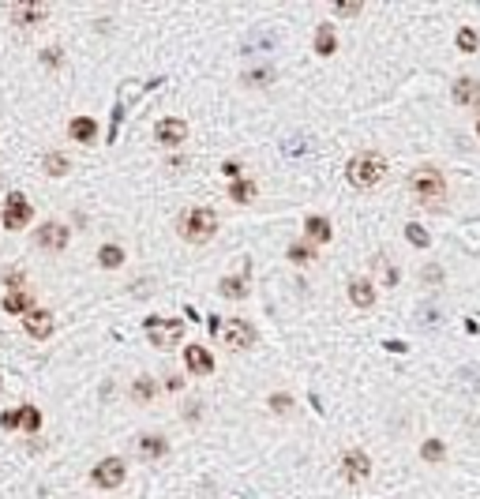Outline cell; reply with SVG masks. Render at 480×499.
Returning <instances> with one entry per match:
<instances>
[{
    "label": "cell",
    "instance_id": "cb8c5ba5",
    "mask_svg": "<svg viewBox=\"0 0 480 499\" xmlns=\"http://www.w3.org/2000/svg\"><path fill=\"white\" fill-rule=\"evenodd\" d=\"M218 293L229 297V300H240V297L248 293V285H244V278H222L218 282Z\"/></svg>",
    "mask_w": 480,
    "mask_h": 499
},
{
    "label": "cell",
    "instance_id": "8fae6325",
    "mask_svg": "<svg viewBox=\"0 0 480 499\" xmlns=\"http://www.w3.org/2000/svg\"><path fill=\"white\" fill-rule=\"evenodd\" d=\"M53 327H57V323H53V312L49 308H31V312L23 315V331L31 334V338H38V341H45L53 334Z\"/></svg>",
    "mask_w": 480,
    "mask_h": 499
},
{
    "label": "cell",
    "instance_id": "9c48e42d",
    "mask_svg": "<svg viewBox=\"0 0 480 499\" xmlns=\"http://www.w3.org/2000/svg\"><path fill=\"white\" fill-rule=\"evenodd\" d=\"M342 477L349 481V484L368 481V477H371V458H368L364 451H345V454H342Z\"/></svg>",
    "mask_w": 480,
    "mask_h": 499
},
{
    "label": "cell",
    "instance_id": "52a82bcc",
    "mask_svg": "<svg viewBox=\"0 0 480 499\" xmlns=\"http://www.w3.org/2000/svg\"><path fill=\"white\" fill-rule=\"evenodd\" d=\"M222 341H225V349H251L256 346V327H251L248 319H225L222 327Z\"/></svg>",
    "mask_w": 480,
    "mask_h": 499
},
{
    "label": "cell",
    "instance_id": "30bf717a",
    "mask_svg": "<svg viewBox=\"0 0 480 499\" xmlns=\"http://www.w3.org/2000/svg\"><path fill=\"white\" fill-rule=\"evenodd\" d=\"M154 139L162 143V147H180V143L188 139V124H184L180 116H165V121L154 124Z\"/></svg>",
    "mask_w": 480,
    "mask_h": 499
},
{
    "label": "cell",
    "instance_id": "d4e9b609",
    "mask_svg": "<svg viewBox=\"0 0 480 499\" xmlns=\"http://www.w3.org/2000/svg\"><path fill=\"white\" fill-rule=\"evenodd\" d=\"M454 42H458V49H462V53H476V49H480V34L473 31V26H462Z\"/></svg>",
    "mask_w": 480,
    "mask_h": 499
},
{
    "label": "cell",
    "instance_id": "f1b7e54d",
    "mask_svg": "<svg viewBox=\"0 0 480 499\" xmlns=\"http://www.w3.org/2000/svg\"><path fill=\"white\" fill-rule=\"evenodd\" d=\"M371 263L379 267V278H383V285H394V282H398V270L391 267V259H386V256H376Z\"/></svg>",
    "mask_w": 480,
    "mask_h": 499
},
{
    "label": "cell",
    "instance_id": "ffe728a7",
    "mask_svg": "<svg viewBox=\"0 0 480 499\" xmlns=\"http://www.w3.org/2000/svg\"><path fill=\"white\" fill-rule=\"evenodd\" d=\"M120 263H124V248H116V244H102V248H98V267L116 270Z\"/></svg>",
    "mask_w": 480,
    "mask_h": 499
},
{
    "label": "cell",
    "instance_id": "7402d4cb",
    "mask_svg": "<svg viewBox=\"0 0 480 499\" xmlns=\"http://www.w3.org/2000/svg\"><path fill=\"white\" fill-rule=\"evenodd\" d=\"M42 169H45L49 177H64V173H68V158L57 154V150H49V154L42 158Z\"/></svg>",
    "mask_w": 480,
    "mask_h": 499
},
{
    "label": "cell",
    "instance_id": "7c38bea8",
    "mask_svg": "<svg viewBox=\"0 0 480 499\" xmlns=\"http://www.w3.org/2000/svg\"><path fill=\"white\" fill-rule=\"evenodd\" d=\"M450 98H454V105H462V109H473L476 98H480V79H473V75L454 79V90H450Z\"/></svg>",
    "mask_w": 480,
    "mask_h": 499
},
{
    "label": "cell",
    "instance_id": "484cf974",
    "mask_svg": "<svg viewBox=\"0 0 480 499\" xmlns=\"http://www.w3.org/2000/svg\"><path fill=\"white\" fill-rule=\"evenodd\" d=\"M229 195H233V199H236V203H251V195H256V184H251V180H244V177H240V180H233V188H229Z\"/></svg>",
    "mask_w": 480,
    "mask_h": 499
},
{
    "label": "cell",
    "instance_id": "f546056e",
    "mask_svg": "<svg viewBox=\"0 0 480 499\" xmlns=\"http://www.w3.org/2000/svg\"><path fill=\"white\" fill-rule=\"evenodd\" d=\"M23 428H26V432H38V428H42V413H38L34 405H23Z\"/></svg>",
    "mask_w": 480,
    "mask_h": 499
},
{
    "label": "cell",
    "instance_id": "f35d334b",
    "mask_svg": "<svg viewBox=\"0 0 480 499\" xmlns=\"http://www.w3.org/2000/svg\"><path fill=\"white\" fill-rule=\"evenodd\" d=\"M476 136H480V121H476Z\"/></svg>",
    "mask_w": 480,
    "mask_h": 499
},
{
    "label": "cell",
    "instance_id": "ac0fdd59",
    "mask_svg": "<svg viewBox=\"0 0 480 499\" xmlns=\"http://www.w3.org/2000/svg\"><path fill=\"white\" fill-rule=\"evenodd\" d=\"M34 305H31V293L26 289H11V293L4 297V312H11V315H26Z\"/></svg>",
    "mask_w": 480,
    "mask_h": 499
},
{
    "label": "cell",
    "instance_id": "9a60e30c",
    "mask_svg": "<svg viewBox=\"0 0 480 499\" xmlns=\"http://www.w3.org/2000/svg\"><path fill=\"white\" fill-rule=\"evenodd\" d=\"M349 300L356 308H371L376 305V285H371L368 278H353L349 282Z\"/></svg>",
    "mask_w": 480,
    "mask_h": 499
},
{
    "label": "cell",
    "instance_id": "5b68a950",
    "mask_svg": "<svg viewBox=\"0 0 480 499\" xmlns=\"http://www.w3.org/2000/svg\"><path fill=\"white\" fill-rule=\"evenodd\" d=\"M0 221H4V229H11V233L31 226V199H26L23 192H11L4 199V210H0Z\"/></svg>",
    "mask_w": 480,
    "mask_h": 499
},
{
    "label": "cell",
    "instance_id": "836d02e7",
    "mask_svg": "<svg viewBox=\"0 0 480 499\" xmlns=\"http://www.w3.org/2000/svg\"><path fill=\"white\" fill-rule=\"evenodd\" d=\"M271 405H274V413H285L289 405H293V398H289V394H274V398H271Z\"/></svg>",
    "mask_w": 480,
    "mask_h": 499
},
{
    "label": "cell",
    "instance_id": "7a4b0ae2",
    "mask_svg": "<svg viewBox=\"0 0 480 499\" xmlns=\"http://www.w3.org/2000/svg\"><path fill=\"white\" fill-rule=\"evenodd\" d=\"M409 192H413V199H420L424 207H435V203H443V195H447V180L435 165H417L409 173Z\"/></svg>",
    "mask_w": 480,
    "mask_h": 499
},
{
    "label": "cell",
    "instance_id": "74e56055",
    "mask_svg": "<svg viewBox=\"0 0 480 499\" xmlns=\"http://www.w3.org/2000/svg\"><path fill=\"white\" fill-rule=\"evenodd\" d=\"M8 282L16 285V289H23V274H19V270H11V274H8Z\"/></svg>",
    "mask_w": 480,
    "mask_h": 499
},
{
    "label": "cell",
    "instance_id": "ba28073f",
    "mask_svg": "<svg viewBox=\"0 0 480 499\" xmlns=\"http://www.w3.org/2000/svg\"><path fill=\"white\" fill-rule=\"evenodd\" d=\"M72 241V233L60 226V221H42V226L34 229V244L45 248V252H64Z\"/></svg>",
    "mask_w": 480,
    "mask_h": 499
},
{
    "label": "cell",
    "instance_id": "8992f818",
    "mask_svg": "<svg viewBox=\"0 0 480 499\" xmlns=\"http://www.w3.org/2000/svg\"><path fill=\"white\" fill-rule=\"evenodd\" d=\"M128 477V466L120 462V458H102V462L90 469V481H94V488H120Z\"/></svg>",
    "mask_w": 480,
    "mask_h": 499
},
{
    "label": "cell",
    "instance_id": "6da1fadb",
    "mask_svg": "<svg viewBox=\"0 0 480 499\" xmlns=\"http://www.w3.org/2000/svg\"><path fill=\"white\" fill-rule=\"evenodd\" d=\"M345 177H349L353 188L360 192H368V188H376V184L386 177V158L376 154V150H360L349 158V165H345Z\"/></svg>",
    "mask_w": 480,
    "mask_h": 499
},
{
    "label": "cell",
    "instance_id": "8d00e7d4",
    "mask_svg": "<svg viewBox=\"0 0 480 499\" xmlns=\"http://www.w3.org/2000/svg\"><path fill=\"white\" fill-rule=\"evenodd\" d=\"M424 278H428V282H439V278H443V270H439V267H428V270H424Z\"/></svg>",
    "mask_w": 480,
    "mask_h": 499
},
{
    "label": "cell",
    "instance_id": "44dd1931",
    "mask_svg": "<svg viewBox=\"0 0 480 499\" xmlns=\"http://www.w3.org/2000/svg\"><path fill=\"white\" fill-rule=\"evenodd\" d=\"M45 11H49L45 4H16V8H11V16H16V23L26 26V23H38V19L45 16Z\"/></svg>",
    "mask_w": 480,
    "mask_h": 499
},
{
    "label": "cell",
    "instance_id": "2e32d148",
    "mask_svg": "<svg viewBox=\"0 0 480 499\" xmlns=\"http://www.w3.org/2000/svg\"><path fill=\"white\" fill-rule=\"evenodd\" d=\"M304 233H308V241H315V244H327L330 236H334L330 221H327V218H319V214H312L308 221H304Z\"/></svg>",
    "mask_w": 480,
    "mask_h": 499
},
{
    "label": "cell",
    "instance_id": "3957f363",
    "mask_svg": "<svg viewBox=\"0 0 480 499\" xmlns=\"http://www.w3.org/2000/svg\"><path fill=\"white\" fill-rule=\"evenodd\" d=\"M177 229H180V236L188 244H207L210 236L218 233V214L210 207H192V210H184V214H180Z\"/></svg>",
    "mask_w": 480,
    "mask_h": 499
},
{
    "label": "cell",
    "instance_id": "277c9868",
    "mask_svg": "<svg viewBox=\"0 0 480 499\" xmlns=\"http://www.w3.org/2000/svg\"><path fill=\"white\" fill-rule=\"evenodd\" d=\"M146 338H151V346H158V349H173L180 341V334H184V319H165V315H151L146 319Z\"/></svg>",
    "mask_w": 480,
    "mask_h": 499
},
{
    "label": "cell",
    "instance_id": "4316f807",
    "mask_svg": "<svg viewBox=\"0 0 480 499\" xmlns=\"http://www.w3.org/2000/svg\"><path fill=\"white\" fill-rule=\"evenodd\" d=\"M420 458H424V462H443V458H447V446L439 443V439H428V443L420 446Z\"/></svg>",
    "mask_w": 480,
    "mask_h": 499
},
{
    "label": "cell",
    "instance_id": "d6a6232c",
    "mask_svg": "<svg viewBox=\"0 0 480 499\" xmlns=\"http://www.w3.org/2000/svg\"><path fill=\"white\" fill-rule=\"evenodd\" d=\"M360 8L364 4H356V0H349V4L342 0V4H334V16H360Z\"/></svg>",
    "mask_w": 480,
    "mask_h": 499
},
{
    "label": "cell",
    "instance_id": "4fadbf2b",
    "mask_svg": "<svg viewBox=\"0 0 480 499\" xmlns=\"http://www.w3.org/2000/svg\"><path fill=\"white\" fill-rule=\"evenodd\" d=\"M184 361H188L192 375H210V372H214V357H210L207 346H188V349H184Z\"/></svg>",
    "mask_w": 480,
    "mask_h": 499
},
{
    "label": "cell",
    "instance_id": "e575fe53",
    "mask_svg": "<svg viewBox=\"0 0 480 499\" xmlns=\"http://www.w3.org/2000/svg\"><path fill=\"white\" fill-rule=\"evenodd\" d=\"M222 173H225V177H233V180H240V165H236V162H225V165H222Z\"/></svg>",
    "mask_w": 480,
    "mask_h": 499
},
{
    "label": "cell",
    "instance_id": "4dcf8cb0",
    "mask_svg": "<svg viewBox=\"0 0 480 499\" xmlns=\"http://www.w3.org/2000/svg\"><path fill=\"white\" fill-rule=\"evenodd\" d=\"M405 236H409V241H413V244H417V248H428V244H432V236H428V233H424L420 226H409V229H405Z\"/></svg>",
    "mask_w": 480,
    "mask_h": 499
},
{
    "label": "cell",
    "instance_id": "603a6c76",
    "mask_svg": "<svg viewBox=\"0 0 480 499\" xmlns=\"http://www.w3.org/2000/svg\"><path fill=\"white\" fill-rule=\"evenodd\" d=\"M154 394H158V387H154L151 375H139L136 383H131V398H136V402H151Z\"/></svg>",
    "mask_w": 480,
    "mask_h": 499
},
{
    "label": "cell",
    "instance_id": "1f68e13d",
    "mask_svg": "<svg viewBox=\"0 0 480 499\" xmlns=\"http://www.w3.org/2000/svg\"><path fill=\"white\" fill-rule=\"evenodd\" d=\"M19 424H23V405H19V410H8L4 417H0V428H8V432L19 428Z\"/></svg>",
    "mask_w": 480,
    "mask_h": 499
},
{
    "label": "cell",
    "instance_id": "5bb4252c",
    "mask_svg": "<svg viewBox=\"0 0 480 499\" xmlns=\"http://www.w3.org/2000/svg\"><path fill=\"white\" fill-rule=\"evenodd\" d=\"M68 139H75V143H94L98 139V121H94V116H75V121L68 124Z\"/></svg>",
    "mask_w": 480,
    "mask_h": 499
},
{
    "label": "cell",
    "instance_id": "d590c367",
    "mask_svg": "<svg viewBox=\"0 0 480 499\" xmlns=\"http://www.w3.org/2000/svg\"><path fill=\"white\" fill-rule=\"evenodd\" d=\"M42 60H45V64H60L64 57H60V53H57V49H45V53H42Z\"/></svg>",
    "mask_w": 480,
    "mask_h": 499
},
{
    "label": "cell",
    "instance_id": "d6986e66",
    "mask_svg": "<svg viewBox=\"0 0 480 499\" xmlns=\"http://www.w3.org/2000/svg\"><path fill=\"white\" fill-rule=\"evenodd\" d=\"M136 446H139V454H143V458H162V454L169 451V443H165L162 436H139Z\"/></svg>",
    "mask_w": 480,
    "mask_h": 499
},
{
    "label": "cell",
    "instance_id": "e0dca14e",
    "mask_svg": "<svg viewBox=\"0 0 480 499\" xmlns=\"http://www.w3.org/2000/svg\"><path fill=\"white\" fill-rule=\"evenodd\" d=\"M338 49V38H334V26L323 23V26H315V53L319 57H330V53Z\"/></svg>",
    "mask_w": 480,
    "mask_h": 499
},
{
    "label": "cell",
    "instance_id": "83f0119b",
    "mask_svg": "<svg viewBox=\"0 0 480 499\" xmlns=\"http://www.w3.org/2000/svg\"><path fill=\"white\" fill-rule=\"evenodd\" d=\"M289 259L297 263V267H308V263L315 259V252H312L308 244H300V241H297V244H289Z\"/></svg>",
    "mask_w": 480,
    "mask_h": 499
}]
</instances>
